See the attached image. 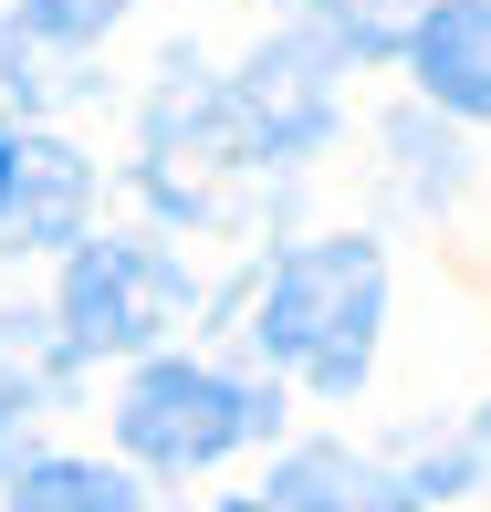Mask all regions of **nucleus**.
<instances>
[{"instance_id": "9d476101", "label": "nucleus", "mask_w": 491, "mask_h": 512, "mask_svg": "<svg viewBox=\"0 0 491 512\" xmlns=\"http://www.w3.org/2000/svg\"><path fill=\"white\" fill-rule=\"evenodd\" d=\"M220 512H272V502H220Z\"/></svg>"}, {"instance_id": "6e6552de", "label": "nucleus", "mask_w": 491, "mask_h": 512, "mask_svg": "<svg viewBox=\"0 0 491 512\" xmlns=\"http://www.w3.org/2000/svg\"><path fill=\"white\" fill-rule=\"evenodd\" d=\"M11 512H147V492L105 460H32L11 481Z\"/></svg>"}, {"instance_id": "7ed1b4c3", "label": "nucleus", "mask_w": 491, "mask_h": 512, "mask_svg": "<svg viewBox=\"0 0 491 512\" xmlns=\"http://www.w3.org/2000/svg\"><path fill=\"white\" fill-rule=\"evenodd\" d=\"M189 314V272L157 241H84L63 272V335L74 356H136Z\"/></svg>"}, {"instance_id": "1a4fd4ad", "label": "nucleus", "mask_w": 491, "mask_h": 512, "mask_svg": "<svg viewBox=\"0 0 491 512\" xmlns=\"http://www.w3.org/2000/svg\"><path fill=\"white\" fill-rule=\"evenodd\" d=\"M105 21H126V0H21V32L42 42H95Z\"/></svg>"}, {"instance_id": "f03ea898", "label": "nucleus", "mask_w": 491, "mask_h": 512, "mask_svg": "<svg viewBox=\"0 0 491 512\" xmlns=\"http://www.w3.org/2000/svg\"><path fill=\"white\" fill-rule=\"evenodd\" d=\"M262 429H272L262 387L220 377V366H189V356L147 366V377L115 398V439H126L147 471H199V460L241 450V439H262Z\"/></svg>"}, {"instance_id": "f257e3e1", "label": "nucleus", "mask_w": 491, "mask_h": 512, "mask_svg": "<svg viewBox=\"0 0 491 512\" xmlns=\"http://www.w3.org/2000/svg\"><path fill=\"white\" fill-rule=\"evenodd\" d=\"M377 324H387V262L377 241H303L272 262L262 283V356L283 377L324 387V398H356L366 356H377Z\"/></svg>"}, {"instance_id": "20e7f679", "label": "nucleus", "mask_w": 491, "mask_h": 512, "mask_svg": "<svg viewBox=\"0 0 491 512\" xmlns=\"http://www.w3.org/2000/svg\"><path fill=\"white\" fill-rule=\"evenodd\" d=\"M95 209V168L42 126H0V251H53L84 241Z\"/></svg>"}, {"instance_id": "39448f33", "label": "nucleus", "mask_w": 491, "mask_h": 512, "mask_svg": "<svg viewBox=\"0 0 491 512\" xmlns=\"http://www.w3.org/2000/svg\"><path fill=\"white\" fill-rule=\"evenodd\" d=\"M408 74L429 105L491 115V0H429L408 32Z\"/></svg>"}, {"instance_id": "423d86ee", "label": "nucleus", "mask_w": 491, "mask_h": 512, "mask_svg": "<svg viewBox=\"0 0 491 512\" xmlns=\"http://www.w3.org/2000/svg\"><path fill=\"white\" fill-rule=\"evenodd\" d=\"M230 115H241L251 147L293 157V147H314V136H324V74H314L303 53H262V63H251V84L230 95Z\"/></svg>"}, {"instance_id": "0eeeda50", "label": "nucleus", "mask_w": 491, "mask_h": 512, "mask_svg": "<svg viewBox=\"0 0 491 512\" xmlns=\"http://www.w3.org/2000/svg\"><path fill=\"white\" fill-rule=\"evenodd\" d=\"M272 512H418V492L366 471L356 450H293L272 471Z\"/></svg>"}]
</instances>
